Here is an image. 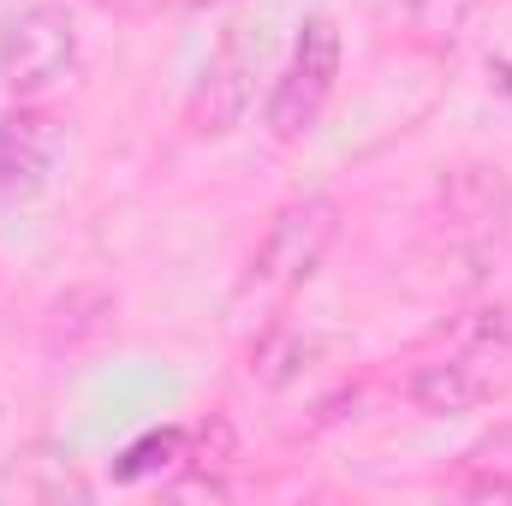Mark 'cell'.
<instances>
[{
  "mask_svg": "<svg viewBox=\"0 0 512 506\" xmlns=\"http://www.w3.org/2000/svg\"><path fill=\"white\" fill-rule=\"evenodd\" d=\"M72 66H78V18L60 0H36V6L6 18V30H0V84L18 102L48 96L54 84L72 78Z\"/></svg>",
  "mask_w": 512,
  "mask_h": 506,
  "instance_id": "obj_1",
  "label": "cell"
},
{
  "mask_svg": "<svg viewBox=\"0 0 512 506\" xmlns=\"http://www.w3.org/2000/svg\"><path fill=\"white\" fill-rule=\"evenodd\" d=\"M465 495L477 501H512V423L489 429L483 441L465 447Z\"/></svg>",
  "mask_w": 512,
  "mask_h": 506,
  "instance_id": "obj_6",
  "label": "cell"
},
{
  "mask_svg": "<svg viewBox=\"0 0 512 506\" xmlns=\"http://www.w3.org/2000/svg\"><path fill=\"white\" fill-rule=\"evenodd\" d=\"M54 149H60V131L30 108H12L0 120V197L6 203L42 197V185L54 173Z\"/></svg>",
  "mask_w": 512,
  "mask_h": 506,
  "instance_id": "obj_4",
  "label": "cell"
},
{
  "mask_svg": "<svg viewBox=\"0 0 512 506\" xmlns=\"http://www.w3.org/2000/svg\"><path fill=\"white\" fill-rule=\"evenodd\" d=\"M405 393L429 417H459V411H477L489 399V376L477 364H465V358H441V364H417Z\"/></svg>",
  "mask_w": 512,
  "mask_h": 506,
  "instance_id": "obj_5",
  "label": "cell"
},
{
  "mask_svg": "<svg viewBox=\"0 0 512 506\" xmlns=\"http://www.w3.org/2000/svg\"><path fill=\"white\" fill-rule=\"evenodd\" d=\"M310 352H316L310 340H298V334H280V340H268V346L256 352V376L268 381V387H286V381L298 376V364H304Z\"/></svg>",
  "mask_w": 512,
  "mask_h": 506,
  "instance_id": "obj_7",
  "label": "cell"
},
{
  "mask_svg": "<svg viewBox=\"0 0 512 506\" xmlns=\"http://www.w3.org/2000/svg\"><path fill=\"white\" fill-rule=\"evenodd\" d=\"M334 78H340V30L334 18L310 12L298 24V42H292V60L286 72L274 78V96H268V131L280 143H298L304 131L322 120V108L334 102Z\"/></svg>",
  "mask_w": 512,
  "mask_h": 506,
  "instance_id": "obj_2",
  "label": "cell"
},
{
  "mask_svg": "<svg viewBox=\"0 0 512 506\" xmlns=\"http://www.w3.org/2000/svg\"><path fill=\"white\" fill-rule=\"evenodd\" d=\"M185 459H191V465H227V459H233V429H227V417H209V423L185 429Z\"/></svg>",
  "mask_w": 512,
  "mask_h": 506,
  "instance_id": "obj_8",
  "label": "cell"
},
{
  "mask_svg": "<svg viewBox=\"0 0 512 506\" xmlns=\"http://www.w3.org/2000/svg\"><path fill=\"white\" fill-rule=\"evenodd\" d=\"M340 239V203L328 197V191H304V197H292L280 215H274V227H268V239H262V251H256V280L268 286V292H292V286H304L316 268H322V256L328 245Z\"/></svg>",
  "mask_w": 512,
  "mask_h": 506,
  "instance_id": "obj_3",
  "label": "cell"
}]
</instances>
